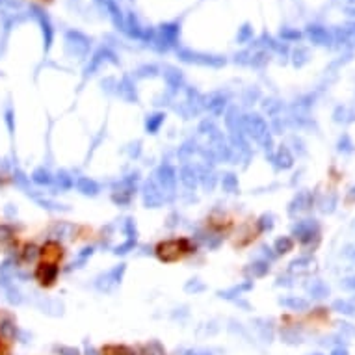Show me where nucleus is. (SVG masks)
<instances>
[{"label":"nucleus","instance_id":"obj_1","mask_svg":"<svg viewBox=\"0 0 355 355\" xmlns=\"http://www.w3.org/2000/svg\"><path fill=\"white\" fill-rule=\"evenodd\" d=\"M194 251H196V246L188 238H173V240H165L156 246V257L164 263H175L180 257Z\"/></svg>","mask_w":355,"mask_h":355},{"label":"nucleus","instance_id":"obj_2","mask_svg":"<svg viewBox=\"0 0 355 355\" xmlns=\"http://www.w3.org/2000/svg\"><path fill=\"white\" fill-rule=\"evenodd\" d=\"M58 266L56 263H39V266L36 268V279L39 281V285L43 287H51L54 285V281L58 279Z\"/></svg>","mask_w":355,"mask_h":355},{"label":"nucleus","instance_id":"obj_3","mask_svg":"<svg viewBox=\"0 0 355 355\" xmlns=\"http://www.w3.org/2000/svg\"><path fill=\"white\" fill-rule=\"evenodd\" d=\"M63 255V247L60 246L58 242H54V240H51V242H46L45 246L39 249V257L45 261V263H56L62 258Z\"/></svg>","mask_w":355,"mask_h":355},{"label":"nucleus","instance_id":"obj_4","mask_svg":"<svg viewBox=\"0 0 355 355\" xmlns=\"http://www.w3.org/2000/svg\"><path fill=\"white\" fill-rule=\"evenodd\" d=\"M17 337V324L10 314H0V339L10 342Z\"/></svg>","mask_w":355,"mask_h":355},{"label":"nucleus","instance_id":"obj_5","mask_svg":"<svg viewBox=\"0 0 355 355\" xmlns=\"http://www.w3.org/2000/svg\"><path fill=\"white\" fill-rule=\"evenodd\" d=\"M19 258H21V263H25V264L36 263L37 258H39V247L34 246V244H26L21 251H19Z\"/></svg>","mask_w":355,"mask_h":355},{"label":"nucleus","instance_id":"obj_6","mask_svg":"<svg viewBox=\"0 0 355 355\" xmlns=\"http://www.w3.org/2000/svg\"><path fill=\"white\" fill-rule=\"evenodd\" d=\"M136 355H165V350L158 340H151L147 344L139 346L138 350H136Z\"/></svg>","mask_w":355,"mask_h":355},{"label":"nucleus","instance_id":"obj_7","mask_svg":"<svg viewBox=\"0 0 355 355\" xmlns=\"http://www.w3.org/2000/svg\"><path fill=\"white\" fill-rule=\"evenodd\" d=\"M103 355H136V350L123 344H108L103 348Z\"/></svg>","mask_w":355,"mask_h":355},{"label":"nucleus","instance_id":"obj_8","mask_svg":"<svg viewBox=\"0 0 355 355\" xmlns=\"http://www.w3.org/2000/svg\"><path fill=\"white\" fill-rule=\"evenodd\" d=\"M158 179L164 186H171L175 182V171L171 170L170 165H162L158 170Z\"/></svg>","mask_w":355,"mask_h":355},{"label":"nucleus","instance_id":"obj_9","mask_svg":"<svg viewBox=\"0 0 355 355\" xmlns=\"http://www.w3.org/2000/svg\"><path fill=\"white\" fill-rule=\"evenodd\" d=\"M77 186H78V190L84 192V194H97L99 192V186L89 179H78Z\"/></svg>","mask_w":355,"mask_h":355},{"label":"nucleus","instance_id":"obj_10","mask_svg":"<svg viewBox=\"0 0 355 355\" xmlns=\"http://www.w3.org/2000/svg\"><path fill=\"white\" fill-rule=\"evenodd\" d=\"M13 236H15L13 227H11V225H0V244L13 242Z\"/></svg>","mask_w":355,"mask_h":355},{"label":"nucleus","instance_id":"obj_11","mask_svg":"<svg viewBox=\"0 0 355 355\" xmlns=\"http://www.w3.org/2000/svg\"><path fill=\"white\" fill-rule=\"evenodd\" d=\"M162 123H164V115H162V113H156V115L149 117V121H147V130H149V132H156Z\"/></svg>","mask_w":355,"mask_h":355},{"label":"nucleus","instance_id":"obj_12","mask_svg":"<svg viewBox=\"0 0 355 355\" xmlns=\"http://www.w3.org/2000/svg\"><path fill=\"white\" fill-rule=\"evenodd\" d=\"M236 186H238V180L234 175H227L225 179H223V188H225L227 192L236 190Z\"/></svg>","mask_w":355,"mask_h":355},{"label":"nucleus","instance_id":"obj_13","mask_svg":"<svg viewBox=\"0 0 355 355\" xmlns=\"http://www.w3.org/2000/svg\"><path fill=\"white\" fill-rule=\"evenodd\" d=\"M56 351L60 355H80L78 348H73V346H58Z\"/></svg>","mask_w":355,"mask_h":355},{"label":"nucleus","instance_id":"obj_14","mask_svg":"<svg viewBox=\"0 0 355 355\" xmlns=\"http://www.w3.org/2000/svg\"><path fill=\"white\" fill-rule=\"evenodd\" d=\"M34 179H36L37 182H51V175H49L46 171H43V170L36 171V173H34Z\"/></svg>","mask_w":355,"mask_h":355},{"label":"nucleus","instance_id":"obj_15","mask_svg":"<svg viewBox=\"0 0 355 355\" xmlns=\"http://www.w3.org/2000/svg\"><path fill=\"white\" fill-rule=\"evenodd\" d=\"M186 290H188V292H192V290H194V292H199V290H203V285H199V283H196V281H194V283L186 285Z\"/></svg>","mask_w":355,"mask_h":355},{"label":"nucleus","instance_id":"obj_16","mask_svg":"<svg viewBox=\"0 0 355 355\" xmlns=\"http://www.w3.org/2000/svg\"><path fill=\"white\" fill-rule=\"evenodd\" d=\"M184 355H212V351H206V350H186Z\"/></svg>","mask_w":355,"mask_h":355},{"label":"nucleus","instance_id":"obj_17","mask_svg":"<svg viewBox=\"0 0 355 355\" xmlns=\"http://www.w3.org/2000/svg\"><path fill=\"white\" fill-rule=\"evenodd\" d=\"M86 355H99V351L93 350V348H88V350H86Z\"/></svg>","mask_w":355,"mask_h":355}]
</instances>
